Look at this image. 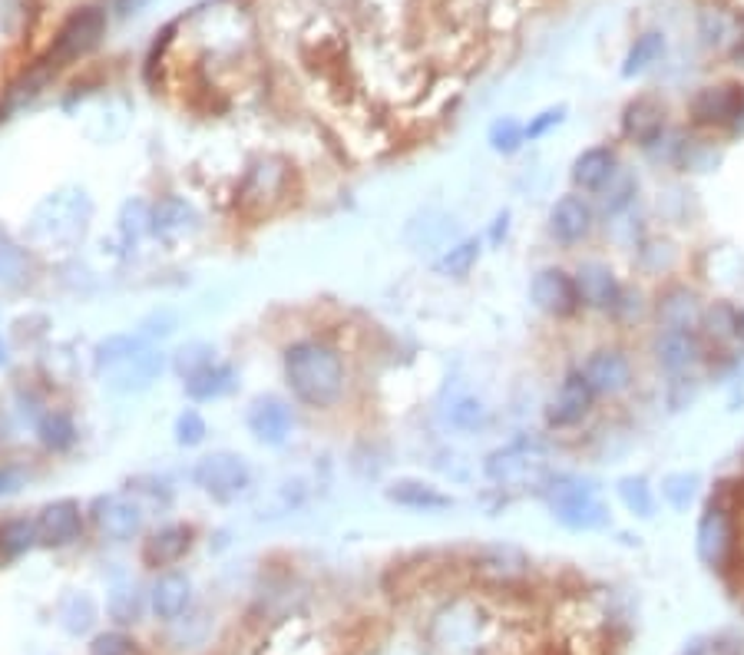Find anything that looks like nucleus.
<instances>
[{
	"label": "nucleus",
	"mask_w": 744,
	"mask_h": 655,
	"mask_svg": "<svg viewBox=\"0 0 744 655\" xmlns=\"http://www.w3.org/2000/svg\"><path fill=\"white\" fill-rule=\"evenodd\" d=\"M106 34V14L100 8H84L77 14H70V21L60 27V34L53 37V47L47 53L50 66H66L73 60L87 56Z\"/></svg>",
	"instance_id": "6"
},
{
	"label": "nucleus",
	"mask_w": 744,
	"mask_h": 655,
	"mask_svg": "<svg viewBox=\"0 0 744 655\" xmlns=\"http://www.w3.org/2000/svg\"><path fill=\"white\" fill-rule=\"evenodd\" d=\"M192 480L202 493H209L212 500L218 503H229L236 500L239 493L249 490L252 483V470L245 464L242 454H232V451H215L209 457H202L192 470Z\"/></svg>",
	"instance_id": "4"
},
{
	"label": "nucleus",
	"mask_w": 744,
	"mask_h": 655,
	"mask_svg": "<svg viewBox=\"0 0 744 655\" xmlns=\"http://www.w3.org/2000/svg\"><path fill=\"white\" fill-rule=\"evenodd\" d=\"M483 474L496 487H519V483H530V480L533 483L546 480V470H543V461H540L537 448H530L524 441L496 448L493 454H487Z\"/></svg>",
	"instance_id": "8"
},
{
	"label": "nucleus",
	"mask_w": 744,
	"mask_h": 655,
	"mask_svg": "<svg viewBox=\"0 0 744 655\" xmlns=\"http://www.w3.org/2000/svg\"><path fill=\"white\" fill-rule=\"evenodd\" d=\"M93 524L106 540L126 543L142 527V509L126 493H103L93 500Z\"/></svg>",
	"instance_id": "15"
},
{
	"label": "nucleus",
	"mask_w": 744,
	"mask_h": 655,
	"mask_svg": "<svg viewBox=\"0 0 744 655\" xmlns=\"http://www.w3.org/2000/svg\"><path fill=\"white\" fill-rule=\"evenodd\" d=\"M665 129H668V123H665V106H661L658 100H652V97L632 100V103L626 106V113H622V133H626L635 146L648 150V153L665 139Z\"/></svg>",
	"instance_id": "20"
},
{
	"label": "nucleus",
	"mask_w": 744,
	"mask_h": 655,
	"mask_svg": "<svg viewBox=\"0 0 744 655\" xmlns=\"http://www.w3.org/2000/svg\"><path fill=\"white\" fill-rule=\"evenodd\" d=\"M734 318H737V312L731 305H715V308L702 312L698 325H705V331L715 338H734Z\"/></svg>",
	"instance_id": "42"
},
{
	"label": "nucleus",
	"mask_w": 744,
	"mask_h": 655,
	"mask_svg": "<svg viewBox=\"0 0 744 655\" xmlns=\"http://www.w3.org/2000/svg\"><path fill=\"white\" fill-rule=\"evenodd\" d=\"M480 249H483V242H480V239H474V236H470V239L454 242L451 249H443V255L433 262L437 275H443V278H464V275L477 265Z\"/></svg>",
	"instance_id": "32"
},
{
	"label": "nucleus",
	"mask_w": 744,
	"mask_h": 655,
	"mask_svg": "<svg viewBox=\"0 0 744 655\" xmlns=\"http://www.w3.org/2000/svg\"><path fill=\"white\" fill-rule=\"evenodd\" d=\"M93 619H97V606H93V600L90 596H66L63 600V606H60V622H63V629L66 632H73V635H80V632H87L90 626H93Z\"/></svg>",
	"instance_id": "36"
},
{
	"label": "nucleus",
	"mask_w": 744,
	"mask_h": 655,
	"mask_svg": "<svg viewBox=\"0 0 744 655\" xmlns=\"http://www.w3.org/2000/svg\"><path fill=\"white\" fill-rule=\"evenodd\" d=\"M73 437H77V430H73L70 417L66 414H47L43 424H40V441L53 451H63L73 444Z\"/></svg>",
	"instance_id": "39"
},
{
	"label": "nucleus",
	"mask_w": 744,
	"mask_h": 655,
	"mask_svg": "<svg viewBox=\"0 0 744 655\" xmlns=\"http://www.w3.org/2000/svg\"><path fill=\"white\" fill-rule=\"evenodd\" d=\"M655 361L665 375H685L692 371L695 364L702 361V341L698 331H679V328H668L658 331L655 338Z\"/></svg>",
	"instance_id": "19"
},
{
	"label": "nucleus",
	"mask_w": 744,
	"mask_h": 655,
	"mask_svg": "<svg viewBox=\"0 0 744 655\" xmlns=\"http://www.w3.org/2000/svg\"><path fill=\"white\" fill-rule=\"evenodd\" d=\"M245 424L252 430V437L258 444H268V448H281L288 441V433L294 427V414L291 407L275 398V394H265V398H255L249 414H245Z\"/></svg>",
	"instance_id": "16"
},
{
	"label": "nucleus",
	"mask_w": 744,
	"mask_h": 655,
	"mask_svg": "<svg viewBox=\"0 0 744 655\" xmlns=\"http://www.w3.org/2000/svg\"><path fill=\"white\" fill-rule=\"evenodd\" d=\"M477 629H480V613L470 609L467 603H454L433 619V642L443 648H470L477 642Z\"/></svg>",
	"instance_id": "23"
},
{
	"label": "nucleus",
	"mask_w": 744,
	"mask_h": 655,
	"mask_svg": "<svg viewBox=\"0 0 744 655\" xmlns=\"http://www.w3.org/2000/svg\"><path fill=\"white\" fill-rule=\"evenodd\" d=\"M192 600V582L182 572H166L153 587V613L160 619H179L189 609Z\"/></svg>",
	"instance_id": "28"
},
{
	"label": "nucleus",
	"mask_w": 744,
	"mask_h": 655,
	"mask_svg": "<svg viewBox=\"0 0 744 655\" xmlns=\"http://www.w3.org/2000/svg\"><path fill=\"white\" fill-rule=\"evenodd\" d=\"M595 398H619L632 388V361L622 348H595L579 364Z\"/></svg>",
	"instance_id": "7"
},
{
	"label": "nucleus",
	"mask_w": 744,
	"mask_h": 655,
	"mask_svg": "<svg viewBox=\"0 0 744 655\" xmlns=\"http://www.w3.org/2000/svg\"><path fill=\"white\" fill-rule=\"evenodd\" d=\"M440 414H443L446 427L461 430V433H477L490 424V407L483 404V398H477L470 391H454L443 401Z\"/></svg>",
	"instance_id": "26"
},
{
	"label": "nucleus",
	"mask_w": 744,
	"mask_h": 655,
	"mask_svg": "<svg viewBox=\"0 0 744 655\" xmlns=\"http://www.w3.org/2000/svg\"><path fill=\"white\" fill-rule=\"evenodd\" d=\"M540 496L550 509V517L572 530V533H595V530H606L613 514H609V503L600 496V487L592 480L572 477V474H556L546 477L540 483Z\"/></svg>",
	"instance_id": "2"
},
{
	"label": "nucleus",
	"mask_w": 744,
	"mask_h": 655,
	"mask_svg": "<svg viewBox=\"0 0 744 655\" xmlns=\"http://www.w3.org/2000/svg\"><path fill=\"white\" fill-rule=\"evenodd\" d=\"M149 223H153V232L156 236H163V239L173 242V239H182L189 229H196L199 215H196V209L186 199H163L153 209V218H149Z\"/></svg>",
	"instance_id": "29"
},
{
	"label": "nucleus",
	"mask_w": 744,
	"mask_h": 655,
	"mask_svg": "<svg viewBox=\"0 0 744 655\" xmlns=\"http://www.w3.org/2000/svg\"><path fill=\"white\" fill-rule=\"evenodd\" d=\"M734 378H737V381H744V354L734 361Z\"/></svg>",
	"instance_id": "50"
},
{
	"label": "nucleus",
	"mask_w": 744,
	"mask_h": 655,
	"mask_svg": "<svg viewBox=\"0 0 744 655\" xmlns=\"http://www.w3.org/2000/svg\"><path fill=\"white\" fill-rule=\"evenodd\" d=\"M658 493L668 506L676 509V514H689L698 500V493H702V477L695 470H672V474L661 477Z\"/></svg>",
	"instance_id": "30"
},
{
	"label": "nucleus",
	"mask_w": 744,
	"mask_h": 655,
	"mask_svg": "<svg viewBox=\"0 0 744 655\" xmlns=\"http://www.w3.org/2000/svg\"><path fill=\"white\" fill-rule=\"evenodd\" d=\"M97 368L113 391L129 394L153 385L166 368V357L149 348L142 335H113L97 348Z\"/></svg>",
	"instance_id": "3"
},
{
	"label": "nucleus",
	"mask_w": 744,
	"mask_h": 655,
	"mask_svg": "<svg viewBox=\"0 0 744 655\" xmlns=\"http://www.w3.org/2000/svg\"><path fill=\"white\" fill-rule=\"evenodd\" d=\"M21 487H24V474H17L11 467H0V496L17 493Z\"/></svg>",
	"instance_id": "46"
},
{
	"label": "nucleus",
	"mask_w": 744,
	"mask_h": 655,
	"mask_svg": "<svg viewBox=\"0 0 744 655\" xmlns=\"http://www.w3.org/2000/svg\"><path fill=\"white\" fill-rule=\"evenodd\" d=\"M635 192H639V179L626 169H619L609 186L600 192V202H603V212L613 218V215H622L632 202H635Z\"/></svg>",
	"instance_id": "35"
},
{
	"label": "nucleus",
	"mask_w": 744,
	"mask_h": 655,
	"mask_svg": "<svg viewBox=\"0 0 744 655\" xmlns=\"http://www.w3.org/2000/svg\"><path fill=\"white\" fill-rule=\"evenodd\" d=\"M563 123H566V106H550V110L530 116V123H527V142H537V139L550 136Z\"/></svg>",
	"instance_id": "43"
},
{
	"label": "nucleus",
	"mask_w": 744,
	"mask_h": 655,
	"mask_svg": "<svg viewBox=\"0 0 744 655\" xmlns=\"http://www.w3.org/2000/svg\"><path fill=\"white\" fill-rule=\"evenodd\" d=\"M487 142L493 153H503V156H513L527 146V123H519L516 116H500L490 123L487 129Z\"/></svg>",
	"instance_id": "34"
},
{
	"label": "nucleus",
	"mask_w": 744,
	"mask_h": 655,
	"mask_svg": "<svg viewBox=\"0 0 744 655\" xmlns=\"http://www.w3.org/2000/svg\"><path fill=\"white\" fill-rule=\"evenodd\" d=\"M702 302L689 285H668L658 302H655V318H658V331L679 328V331H695L702 322Z\"/></svg>",
	"instance_id": "18"
},
{
	"label": "nucleus",
	"mask_w": 744,
	"mask_h": 655,
	"mask_svg": "<svg viewBox=\"0 0 744 655\" xmlns=\"http://www.w3.org/2000/svg\"><path fill=\"white\" fill-rule=\"evenodd\" d=\"M34 543H37V527H34V520H11V524L0 527V556L14 559V556L27 553Z\"/></svg>",
	"instance_id": "37"
},
{
	"label": "nucleus",
	"mask_w": 744,
	"mask_h": 655,
	"mask_svg": "<svg viewBox=\"0 0 744 655\" xmlns=\"http://www.w3.org/2000/svg\"><path fill=\"white\" fill-rule=\"evenodd\" d=\"M133 652H136V642L123 632H103L90 645V655H133Z\"/></svg>",
	"instance_id": "45"
},
{
	"label": "nucleus",
	"mask_w": 744,
	"mask_h": 655,
	"mask_svg": "<svg viewBox=\"0 0 744 655\" xmlns=\"http://www.w3.org/2000/svg\"><path fill=\"white\" fill-rule=\"evenodd\" d=\"M734 550V524L724 503H711L695 530V553L705 566L721 569Z\"/></svg>",
	"instance_id": "13"
},
{
	"label": "nucleus",
	"mask_w": 744,
	"mask_h": 655,
	"mask_svg": "<svg viewBox=\"0 0 744 655\" xmlns=\"http://www.w3.org/2000/svg\"><path fill=\"white\" fill-rule=\"evenodd\" d=\"M37 527V543L43 546H66L80 537L84 530V517H80V506L73 500H56L50 506L40 509V517L34 520Z\"/></svg>",
	"instance_id": "21"
},
{
	"label": "nucleus",
	"mask_w": 744,
	"mask_h": 655,
	"mask_svg": "<svg viewBox=\"0 0 744 655\" xmlns=\"http://www.w3.org/2000/svg\"><path fill=\"white\" fill-rule=\"evenodd\" d=\"M665 53V34L658 30H648L642 37H635V43L629 47L626 53V63H622V77H639V73H645L652 63H658V56Z\"/></svg>",
	"instance_id": "33"
},
{
	"label": "nucleus",
	"mask_w": 744,
	"mask_h": 655,
	"mask_svg": "<svg viewBox=\"0 0 744 655\" xmlns=\"http://www.w3.org/2000/svg\"><path fill=\"white\" fill-rule=\"evenodd\" d=\"M4 361H8V344L0 341V364H4Z\"/></svg>",
	"instance_id": "51"
},
{
	"label": "nucleus",
	"mask_w": 744,
	"mask_h": 655,
	"mask_svg": "<svg viewBox=\"0 0 744 655\" xmlns=\"http://www.w3.org/2000/svg\"><path fill=\"white\" fill-rule=\"evenodd\" d=\"M506 229H509V212H503V215H496V226H493V232H490V239H493V242H500V239H506Z\"/></svg>",
	"instance_id": "47"
},
{
	"label": "nucleus",
	"mask_w": 744,
	"mask_h": 655,
	"mask_svg": "<svg viewBox=\"0 0 744 655\" xmlns=\"http://www.w3.org/2000/svg\"><path fill=\"white\" fill-rule=\"evenodd\" d=\"M285 381L308 407H335L344 394V361L325 341H294L285 351Z\"/></svg>",
	"instance_id": "1"
},
{
	"label": "nucleus",
	"mask_w": 744,
	"mask_h": 655,
	"mask_svg": "<svg viewBox=\"0 0 744 655\" xmlns=\"http://www.w3.org/2000/svg\"><path fill=\"white\" fill-rule=\"evenodd\" d=\"M149 4V0H116V11L119 14H136V11H142Z\"/></svg>",
	"instance_id": "48"
},
{
	"label": "nucleus",
	"mask_w": 744,
	"mask_h": 655,
	"mask_svg": "<svg viewBox=\"0 0 744 655\" xmlns=\"http://www.w3.org/2000/svg\"><path fill=\"white\" fill-rule=\"evenodd\" d=\"M744 106V87L737 84H715V87H702L692 100H689V119L695 126H734Z\"/></svg>",
	"instance_id": "12"
},
{
	"label": "nucleus",
	"mask_w": 744,
	"mask_h": 655,
	"mask_svg": "<svg viewBox=\"0 0 744 655\" xmlns=\"http://www.w3.org/2000/svg\"><path fill=\"white\" fill-rule=\"evenodd\" d=\"M676 655H744V642L731 635H698L685 642Z\"/></svg>",
	"instance_id": "38"
},
{
	"label": "nucleus",
	"mask_w": 744,
	"mask_h": 655,
	"mask_svg": "<svg viewBox=\"0 0 744 655\" xmlns=\"http://www.w3.org/2000/svg\"><path fill=\"white\" fill-rule=\"evenodd\" d=\"M474 576L483 582V587H493V590H516L519 582H524L530 576V556L513 546V543H483L477 546L474 559Z\"/></svg>",
	"instance_id": "5"
},
{
	"label": "nucleus",
	"mask_w": 744,
	"mask_h": 655,
	"mask_svg": "<svg viewBox=\"0 0 744 655\" xmlns=\"http://www.w3.org/2000/svg\"><path fill=\"white\" fill-rule=\"evenodd\" d=\"M189 546H192V527H186V524L163 527L142 543V563L153 566V569L173 566L189 553Z\"/></svg>",
	"instance_id": "24"
},
{
	"label": "nucleus",
	"mask_w": 744,
	"mask_h": 655,
	"mask_svg": "<svg viewBox=\"0 0 744 655\" xmlns=\"http://www.w3.org/2000/svg\"><path fill=\"white\" fill-rule=\"evenodd\" d=\"M285 182H288V169L281 160H258L249 176H245V186H242V205L252 209L255 202H272L285 192Z\"/></svg>",
	"instance_id": "27"
},
{
	"label": "nucleus",
	"mask_w": 744,
	"mask_h": 655,
	"mask_svg": "<svg viewBox=\"0 0 744 655\" xmlns=\"http://www.w3.org/2000/svg\"><path fill=\"white\" fill-rule=\"evenodd\" d=\"M592 404H595L592 388L585 385L582 371L572 368V371L563 375V381H559V388H556V394H553V401L546 407V424L553 430H569V427H576V424H582L589 417Z\"/></svg>",
	"instance_id": "14"
},
{
	"label": "nucleus",
	"mask_w": 744,
	"mask_h": 655,
	"mask_svg": "<svg viewBox=\"0 0 744 655\" xmlns=\"http://www.w3.org/2000/svg\"><path fill=\"white\" fill-rule=\"evenodd\" d=\"M572 281H576V299H579V308H589V312H616L619 299H622V281L619 275L606 265V262H582L576 272H572Z\"/></svg>",
	"instance_id": "10"
},
{
	"label": "nucleus",
	"mask_w": 744,
	"mask_h": 655,
	"mask_svg": "<svg viewBox=\"0 0 744 655\" xmlns=\"http://www.w3.org/2000/svg\"><path fill=\"white\" fill-rule=\"evenodd\" d=\"M384 496L404 509H414V514H440V509H451L454 506V496L443 493L437 483L430 480H417V477H401L394 480Z\"/></svg>",
	"instance_id": "22"
},
{
	"label": "nucleus",
	"mask_w": 744,
	"mask_h": 655,
	"mask_svg": "<svg viewBox=\"0 0 744 655\" xmlns=\"http://www.w3.org/2000/svg\"><path fill=\"white\" fill-rule=\"evenodd\" d=\"M205 433H209V427H205V417L199 411L189 407L176 417V441L182 448H199L205 441Z\"/></svg>",
	"instance_id": "41"
},
{
	"label": "nucleus",
	"mask_w": 744,
	"mask_h": 655,
	"mask_svg": "<svg viewBox=\"0 0 744 655\" xmlns=\"http://www.w3.org/2000/svg\"><path fill=\"white\" fill-rule=\"evenodd\" d=\"M530 302L550 315V318H569L579 312V299H576V281L572 272L559 268V265H546L530 278Z\"/></svg>",
	"instance_id": "11"
},
{
	"label": "nucleus",
	"mask_w": 744,
	"mask_h": 655,
	"mask_svg": "<svg viewBox=\"0 0 744 655\" xmlns=\"http://www.w3.org/2000/svg\"><path fill=\"white\" fill-rule=\"evenodd\" d=\"M209 361H215V357H212V348H209V344H202V341H196V344H186V348L179 351V357H176V368H179V375H182V378H189V375H196L199 368H205Z\"/></svg>",
	"instance_id": "44"
},
{
	"label": "nucleus",
	"mask_w": 744,
	"mask_h": 655,
	"mask_svg": "<svg viewBox=\"0 0 744 655\" xmlns=\"http://www.w3.org/2000/svg\"><path fill=\"white\" fill-rule=\"evenodd\" d=\"M619 169H622V163H619V153L613 150V146H589V150H582L572 160L569 179L579 192L600 196Z\"/></svg>",
	"instance_id": "17"
},
{
	"label": "nucleus",
	"mask_w": 744,
	"mask_h": 655,
	"mask_svg": "<svg viewBox=\"0 0 744 655\" xmlns=\"http://www.w3.org/2000/svg\"><path fill=\"white\" fill-rule=\"evenodd\" d=\"M546 226H550V236L556 245L563 249H576L582 245L592 229H595V209L585 196L579 192H566L553 202L550 209V218H546Z\"/></svg>",
	"instance_id": "9"
},
{
	"label": "nucleus",
	"mask_w": 744,
	"mask_h": 655,
	"mask_svg": "<svg viewBox=\"0 0 744 655\" xmlns=\"http://www.w3.org/2000/svg\"><path fill=\"white\" fill-rule=\"evenodd\" d=\"M616 496H619V503L629 509L632 517H639V520H652L655 517V487L642 474L622 477L616 483Z\"/></svg>",
	"instance_id": "31"
},
{
	"label": "nucleus",
	"mask_w": 744,
	"mask_h": 655,
	"mask_svg": "<svg viewBox=\"0 0 744 655\" xmlns=\"http://www.w3.org/2000/svg\"><path fill=\"white\" fill-rule=\"evenodd\" d=\"M239 385V375L232 364H222V361H209L205 368H199L196 375L186 378V394L192 401H218L232 394Z\"/></svg>",
	"instance_id": "25"
},
{
	"label": "nucleus",
	"mask_w": 744,
	"mask_h": 655,
	"mask_svg": "<svg viewBox=\"0 0 744 655\" xmlns=\"http://www.w3.org/2000/svg\"><path fill=\"white\" fill-rule=\"evenodd\" d=\"M139 609H142V600L136 593V587H116L110 593V603H106V613L116 619V622H136L139 619Z\"/></svg>",
	"instance_id": "40"
},
{
	"label": "nucleus",
	"mask_w": 744,
	"mask_h": 655,
	"mask_svg": "<svg viewBox=\"0 0 744 655\" xmlns=\"http://www.w3.org/2000/svg\"><path fill=\"white\" fill-rule=\"evenodd\" d=\"M734 338L744 341V312H737V318H734Z\"/></svg>",
	"instance_id": "49"
}]
</instances>
